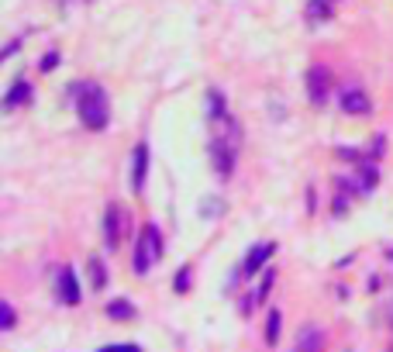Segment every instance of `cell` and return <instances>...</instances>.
<instances>
[{"label": "cell", "mask_w": 393, "mask_h": 352, "mask_svg": "<svg viewBox=\"0 0 393 352\" xmlns=\"http://www.w3.org/2000/svg\"><path fill=\"white\" fill-rule=\"evenodd\" d=\"M76 115L83 121V128L90 131H104L107 128V117H111V100H107V90L97 86V83H83L76 100Z\"/></svg>", "instance_id": "1"}, {"label": "cell", "mask_w": 393, "mask_h": 352, "mask_svg": "<svg viewBox=\"0 0 393 352\" xmlns=\"http://www.w3.org/2000/svg\"><path fill=\"white\" fill-rule=\"evenodd\" d=\"M162 249H166L162 232H159L156 225H145L142 235H138V245H135V266H131V270H135L138 276H145L159 259H162Z\"/></svg>", "instance_id": "2"}, {"label": "cell", "mask_w": 393, "mask_h": 352, "mask_svg": "<svg viewBox=\"0 0 393 352\" xmlns=\"http://www.w3.org/2000/svg\"><path fill=\"white\" fill-rule=\"evenodd\" d=\"M128 228H131V214L124 204H107L104 211V245L114 252L121 249V242L128 238Z\"/></svg>", "instance_id": "3"}, {"label": "cell", "mask_w": 393, "mask_h": 352, "mask_svg": "<svg viewBox=\"0 0 393 352\" xmlns=\"http://www.w3.org/2000/svg\"><path fill=\"white\" fill-rule=\"evenodd\" d=\"M328 93H331V70L328 66H311L307 70V97H311V104H324L328 100Z\"/></svg>", "instance_id": "4"}, {"label": "cell", "mask_w": 393, "mask_h": 352, "mask_svg": "<svg viewBox=\"0 0 393 352\" xmlns=\"http://www.w3.org/2000/svg\"><path fill=\"white\" fill-rule=\"evenodd\" d=\"M55 294H59L62 304H79V283H76L73 266H59V273H55Z\"/></svg>", "instance_id": "5"}, {"label": "cell", "mask_w": 393, "mask_h": 352, "mask_svg": "<svg viewBox=\"0 0 393 352\" xmlns=\"http://www.w3.org/2000/svg\"><path fill=\"white\" fill-rule=\"evenodd\" d=\"M338 107H342L345 115H369V111H373V104H369L366 90H359V86L342 90V97H338Z\"/></svg>", "instance_id": "6"}, {"label": "cell", "mask_w": 393, "mask_h": 352, "mask_svg": "<svg viewBox=\"0 0 393 352\" xmlns=\"http://www.w3.org/2000/svg\"><path fill=\"white\" fill-rule=\"evenodd\" d=\"M131 190L142 194L145 190V176H149V145H135L131 152Z\"/></svg>", "instance_id": "7"}, {"label": "cell", "mask_w": 393, "mask_h": 352, "mask_svg": "<svg viewBox=\"0 0 393 352\" xmlns=\"http://www.w3.org/2000/svg\"><path fill=\"white\" fill-rule=\"evenodd\" d=\"M276 252V242H266V245H255L248 256H245V263H241V273L245 276H252V273H259L266 263H269V256Z\"/></svg>", "instance_id": "8"}, {"label": "cell", "mask_w": 393, "mask_h": 352, "mask_svg": "<svg viewBox=\"0 0 393 352\" xmlns=\"http://www.w3.org/2000/svg\"><path fill=\"white\" fill-rule=\"evenodd\" d=\"M32 93H35V90H32V83H28V79H18V83H11V90L4 93V107H11V111H14V107L28 104V100H32Z\"/></svg>", "instance_id": "9"}, {"label": "cell", "mask_w": 393, "mask_h": 352, "mask_svg": "<svg viewBox=\"0 0 393 352\" xmlns=\"http://www.w3.org/2000/svg\"><path fill=\"white\" fill-rule=\"evenodd\" d=\"M304 14H307L314 25H321V21H328V18H331V4H328V0H311V4L304 7Z\"/></svg>", "instance_id": "10"}, {"label": "cell", "mask_w": 393, "mask_h": 352, "mask_svg": "<svg viewBox=\"0 0 393 352\" xmlns=\"http://www.w3.org/2000/svg\"><path fill=\"white\" fill-rule=\"evenodd\" d=\"M107 318H111V321H131V318H135V304H128V301H111V304H107Z\"/></svg>", "instance_id": "11"}, {"label": "cell", "mask_w": 393, "mask_h": 352, "mask_svg": "<svg viewBox=\"0 0 393 352\" xmlns=\"http://www.w3.org/2000/svg\"><path fill=\"white\" fill-rule=\"evenodd\" d=\"M207 100H211V104H207V115H211V121H218V117H228L225 97H221L218 90H211V93H207Z\"/></svg>", "instance_id": "12"}, {"label": "cell", "mask_w": 393, "mask_h": 352, "mask_svg": "<svg viewBox=\"0 0 393 352\" xmlns=\"http://www.w3.org/2000/svg\"><path fill=\"white\" fill-rule=\"evenodd\" d=\"M297 346H300V349H321V332H317V328H311V325H307V328H300Z\"/></svg>", "instance_id": "13"}, {"label": "cell", "mask_w": 393, "mask_h": 352, "mask_svg": "<svg viewBox=\"0 0 393 352\" xmlns=\"http://www.w3.org/2000/svg\"><path fill=\"white\" fill-rule=\"evenodd\" d=\"M283 321V314L279 311H269V321H266V346H276V339H279V325Z\"/></svg>", "instance_id": "14"}, {"label": "cell", "mask_w": 393, "mask_h": 352, "mask_svg": "<svg viewBox=\"0 0 393 352\" xmlns=\"http://www.w3.org/2000/svg\"><path fill=\"white\" fill-rule=\"evenodd\" d=\"M90 283H93L97 290H104V283H107V276H104V263H100V259H90Z\"/></svg>", "instance_id": "15"}, {"label": "cell", "mask_w": 393, "mask_h": 352, "mask_svg": "<svg viewBox=\"0 0 393 352\" xmlns=\"http://www.w3.org/2000/svg\"><path fill=\"white\" fill-rule=\"evenodd\" d=\"M0 311H4V321H0V328H4V332H11V328H14V321H18V314H14V308H11L7 301H4V308H0Z\"/></svg>", "instance_id": "16"}, {"label": "cell", "mask_w": 393, "mask_h": 352, "mask_svg": "<svg viewBox=\"0 0 393 352\" xmlns=\"http://www.w3.org/2000/svg\"><path fill=\"white\" fill-rule=\"evenodd\" d=\"M55 66H59V52H45L41 63H39V70L41 73H48V70H55Z\"/></svg>", "instance_id": "17"}, {"label": "cell", "mask_w": 393, "mask_h": 352, "mask_svg": "<svg viewBox=\"0 0 393 352\" xmlns=\"http://www.w3.org/2000/svg\"><path fill=\"white\" fill-rule=\"evenodd\" d=\"M269 287H273V270L262 276V287H259V294H255V297H259V301H266V297H269Z\"/></svg>", "instance_id": "18"}, {"label": "cell", "mask_w": 393, "mask_h": 352, "mask_svg": "<svg viewBox=\"0 0 393 352\" xmlns=\"http://www.w3.org/2000/svg\"><path fill=\"white\" fill-rule=\"evenodd\" d=\"M187 287H190V266H183V270H180V276H176V290L183 294Z\"/></svg>", "instance_id": "19"}, {"label": "cell", "mask_w": 393, "mask_h": 352, "mask_svg": "<svg viewBox=\"0 0 393 352\" xmlns=\"http://www.w3.org/2000/svg\"><path fill=\"white\" fill-rule=\"evenodd\" d=\"M104 352H138L135 342H118V346H104Z\"/></svg>", "instance_id": "20"}, {"label": "cell", "mask_w": 393, "mask_h": 352, "mask_svg": "<svg viewBox=\"0 0 393 352\" xmlns=\"http://www.w3.org/2000/svg\"><path fill=\"white\" fill-rule=\"evenodd\" d=\"M204 207H207V211H204V218H218V200H214V197H211V200H204Z\"/></svg>", "instance_id": "21"}, {"label": "cell", "mask_w": 393, "mask_h": 352, "mask_svg": "<svg viewBox=\"0 0 393 352\" xmlns=\"http://www.w3.org/2000/svg\"><path fill=\"white\" fill-rule=\"evenodd\" d=\"M390 328H393V304H390Z\"/></svg>", "instance_id": "22"}]
</instances>
